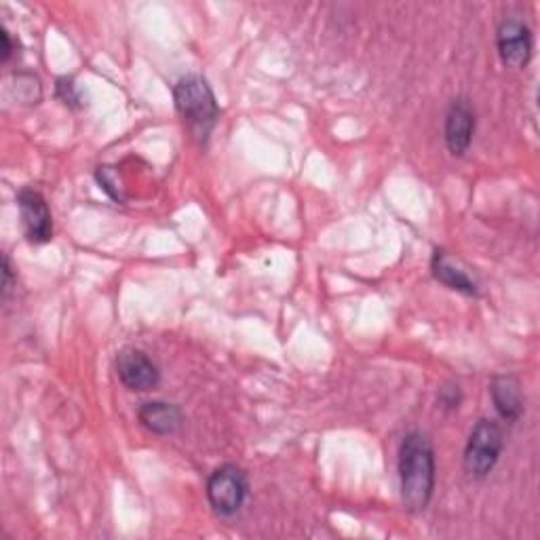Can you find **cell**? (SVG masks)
<instances>
[{
  "label": "cell",
  "mask_w": 540,
  "mask_h": 540,
  "mask_svg": "<svg viewBox=\"0 0 540 540\" xmlns=\"http://www.w3.org/2000/svg\"><path fill=\"white\" fill-rule=\"evenodd\" d=\"M399 481L403 507L422 513L429 507L435 490V452L427 435L412 431L399 446Z\"/></svg>",
  "instance_id": "obj_1"
},
{
  "label": "cell",
  "mask_w": 540,
  "mask_h": 540,
  "mask_svg": "<svg viewBox=\"0 0 540 540\" xmlns=\"http://www.w3.org/2000/svg\"><path fill=\"white\" fill-rule=\"evenodd\" d=\"M173 102H176L180 117L190 127V131L205 142L220 117L216 95L211 91L209 83L199 74L182 76L176 87H173Z\"/></svg>",
  "instance_id": "obj_2"
},
{
  "label": "cell",
  "mask_w": 540,
  "mask_h": 540,
  "mask_svg": "<svg viewBox=\"0 0 540 540\" xmlns=\"http://www.w3.org/2000/svg\"><path fill=\"white\" fill-rule=\"evenodd\" d=\"M505 448V435L500 424L488 418L477 420L473 427L467 448H465V469L475 479H486L496 462L503 454Z\"/></svg>",
  "instance_id": "obj_3"
},
{
  "label": "cell",
  "mask_w": 540,
  "mask_h": 540,
  "mask_svg": "<svg viewBox=\"0 0 540 540\" xmlns=\"http://www.w3.org/2000/svg\"><path fill=\"white\" fill-rule=\"evenodd\" d=\"M209 505L218 515H235L247 498V477L237 465H222L207 479Z\"/></svg>",
  "instance_id": "obj_4"
},
{
  "label": "cell",
  "mask_w": 540,
  "mask_h": 540,
  "mask_svg": "<svg viewBox=\"0 0 540 540\" xmlns=\"http://www.w3.org/2000/svg\"><path fill=\"white\" fill-rule=\"evenodd\" d=\"M498 55L507 68H526L532 57V30L524 19L505 17L496 32Z\"/></svg>",
  "instance_id": "obj_5"
},
{
  "label": "cell",
  "mask_w": 540,
  "mask_h": 540,
  "mask_svg": "<svg viewBox=\"0 0 540 540\" xmlns=\"http://www.w3.org/2000/svg\"><path fill=\"white\" fill-rule=\"evenodd\" d=\"M19 218H22L24 235L30 243H47L53 239L51 211L41 192L34 188H22L17 192Z\"/></svg>",
  "instance_id": "obj_6"
},
{
  "label": "cell",
  "mask_w": 540,
  "mask_h": 540,
  "mask_svg": "<svg viewBox=\"0 0 540 540\" xmlns=\"http://www.w3.org/2000/svg\"><path fill=\"white\" fill-rule=\"evenodd\" d=\"M117 374L125 389L138 393L152 391L161 380L157 363L135 346H125L117 353Z\"/></svg>",
  "instance_id": "obj_7"
},
{
  "label": "cell",
  "mask_w": 540,
  "mask_h": 540,
  "mask_svg": "<svg viewBox=\"0 0 540 540\" xmlns=\"http://www.w3.org/2000/svg\"><path fill=\"white\" fill-rule=\"evenodd\" d=\"M475 135V110L467 98H458L446 117V144L454 157H462Z\"/></svg>",
  "instance_id": "obj_8"
},
{
  "label": "cell",
  "mask_w": 540,
  "mask_h": 540,
  "mask_svg": "<svg viewBox=\"0 0 540 540\" xmlns=\"http://www.w3.org/2000/svg\"><path fill=\"white\" fill-rule=\"evenodd\" d=\"M492 401L498 416L507 422H517L524 416V391L522 382L515 376H496L492 380Z\"/></svg>",
  "instance_id": "obj_9"
},
{
  "label": "cell",
  "mask_w": 540,
  "mask_h": 540,
  "mask_svg": "<svg viewBox=\"0 0 540 540\" xmlns=\"http://www.w3.org/2000/svg\"><path fill=\"white\" fill-rule=\"evenodd\" d=\"M140 424L154 435H171L180 429L184 420L178 405L167 401H146L138 410Z\"/></svg>",
  "instance_id": "obj_10"
},
{
  "label": "cell",
  "mask_w": 540,
  "mask_h": 540,
  "mask_svg": "<svg viewBox=\"0 0 540 540\" xmlns=\"http://www.w3.org/2000/svg\"><path fill=\"white\" fill-rule=\"evenodd\" d=\"M431 270L433 277L441 281L443 285H448L454 292L467 294V296H477L479 285L473 277H469L467 270H462L458 262H454L443 249H437L431 260Z\"/></svg>",
  "instance_id": "obj_11"
},
{
  "label": "cell",
  "mask_w": 540,
  "mask_h": 540,
  "mask_svg": "<svg viewBox=\"0 0 540 540\" xmlns=\"http://www.w3.org/2000/svg\"><path fill=\"white\" fill-rule=\"evenodd\" d=\"M17 81V100L26 104H36L41 100V81L32 74H15Z\"/></svg>",
  "instance_id": "obj_12"
},
{
  "label": "cell",
  "mask_w": 540,
  "mask_h": 540,
  "mask_svg": "<svg viewBox=\"0 0 540 540\" xmlns=\"http://www.w3.org/2000/svg\"><path fill=\"white\" fill-rule=\"evenodd\" d=\"M95 178H98L100 186L108 192V195L114 199V201H125V195H123V186L119 184V173L114 171V167H100L98 173H95Z\"/></svg>",
  "instance_id": "obj_13"
},
{
  "label": "cell",
  "mask_w": 540,
  "mask_h": 540,
  "mask_svg": "<svg viewBox=\"0 0 540 540\" xmlns=\"http://www.w3.org/2000/svg\"><path fill=\"white\" fill-rule=\"evenodd\" d=\"M437 401L443 410H458L462 403V389L456 382H446L437 393Z\"/></svg>",
  "instance_id": "obj_14"
},
{
  "label": "cell",
  "mask_w": 540,
  "mask_h": 540,
  "mask_svg": "<svg viewBox=\"0 0 540 540\" xmlns=\"http://www.w3.org/2000/svg\"><path fill=\"white\" fill-rule=\"evenodd\" d=\"M57 98H60L66 106H79V91H76V85L68 76H62V79H57Z\"/></svg>",
  "instance_id": "obj_15"
},
{
  "label": "cell",
  "mask_w": 540,
  "mask_h": 540,
  "mask_svg": "<svg viewBox=\"0 0 540 540\" xmlns=\"http://www.w3.org/2000/svg\"><path fill=\"white\" fill-rule=\"evenodd\" d=\"M11 287H13V266H11L9 256H3V294H5V298L9 296Z\"/></svg>",
  "instance_id": "obj_16"
},
{
  "label": "cell",
  "mask_w": 540,
  "mask_h": 540,
  "mask_svg": "<svg viewBox=\"0 0 540 540\" xmlns=\"http://www.w3.org/2000/svg\"><path fill=\"white\" fill-rule=\"evenodd\" d=\"M0 38H3V62H7L9 57H11V41H9V32L3 28L0 30Z\"/></svg>",
  "instance_id": "obj_17"
}]
</instances>
